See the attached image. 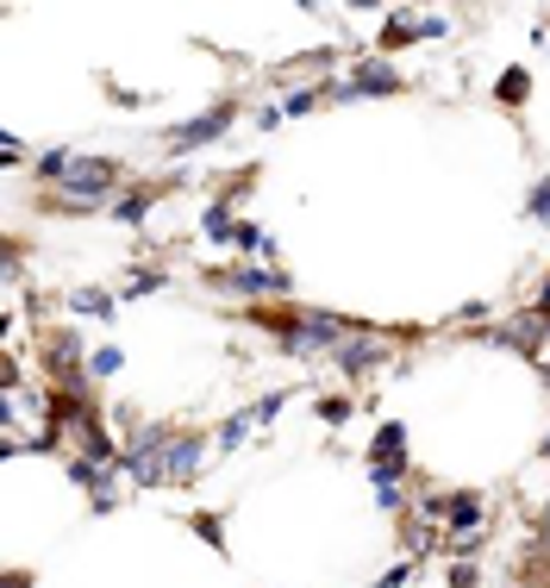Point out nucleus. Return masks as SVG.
I'll list each match as a JSON object with an SVG mask.
<instances>
[{
  "mask_svg": "<svg viewBox=\"0 0 550 588\" xmlns=\"http://www.w3.org/2000/svg\"><path fill=\"white\" fill-rule=\"evenodd\" d=\"M526 214H531V219H544V226H550V182H538V188L526 195Z\"/></svg>",
  "mask_w": 550,
  "mask_h": 588,
  "instance_id": "nucleus-20",
  "label": "nucleus"
},
{
  "mask_svg": "<svg viewBox=\"0 0 550 588\" xmlns=\"http://www.w3.org/2000/svg\"><path fill=\"white\" fill-rule=\"evenodd\" d=\"M319 420H351V394H326V401H319Z\"/></svg>",
  "mask_w": 550,
  "mask_h": 588,
  "instance_id": "nucleus-19",
  "label": "nucleus"
},
{
  "mask_svg": "<svg viewBox=\"0 0 550 588\" xmlns=\"http://www.w3.org/2000/svg\"><path fill=\"white\" fill-rule=\"evenodd\" d=\"M213 288L226 294H244V301H270V294H288V275L275 270H251V263H238V270H219Z\"/></svg>",
  "mask_w": 550,
  "mask_h": 588,
  "instance_id": "nucleus-4",
  "label": "nucleus"
},
{
  "mask_svg": "<svg viewBox=\"0 0 550 588\" xmlns=\"http://www.w3.org/2000/svg\"><path fill=\"white\" fill-rule=\"evenodd\" d=\"M494 95L507 100V107H519V100L531 95V76H526V69H507V76H501V88H494Z\"/></svg>",
  "mask_w": 550,
  "mask_h": 588,
  "instance_id": "nucleus-15",
  "label": "nucleus"
},
{
  "mask_svg": "<svg viewBox=\"0 0 550 588\" xmlns=\"http://www.w3.org/2000/svg\"><path fill=\"white\" fill-rule=\"evenodd\" d=\"M119 363H125V351H119V345H100L88 370H95V375H119Z\"/></svg>",
  "mask_w": 550,
  "mask_h": 588,
  "instance_id": "nucleus-18",
  "label": "nucleus"
},
{
  "mask_svg": "<svg viewBox=\"0 0 550 588\" xmlns=\"http://www.w3.org/2000/svg\"><path fill=\"white\" fill-rule=\"evenodd\" d=\"M119 188V163L107 157H76L69 163V176L57 182V195H51V207H63V214H88V207H107Z\"/></svg>",
  "mask_w": 550,
  "mask_h": 588,
  "instance_id": "nucleus-1",
  "label": "nucleus"
},
{
  "mask_svg": "<svg viewBox=\"0 0 550 588\" xmlns=\"http://www.w3.org/2000/svg\"><path fill=\"white\" fill-rule=\"evenodd\" d=\"M444 520H451V526L463 532V538H470V532H475V520H482V501H475V494H457L451 508H444Z\"/></svg>",
  "mask_w": 550,
  "mask_h": 588,
  "instance_id": "nucleus-11",
  "label": "nucleus"
},
{
  "mask_svg": "<svg viewBox=\"0 0 550 588\" xmlns=\"http://www.w3.org/2000/svg\"><path fill=\"white\" fill-rule=\"evenodd\" d=\"M69 163H76V151H38V182H63Z\"/></svg>",
  "mask_w": 550,
  "mask_h": 588,
  "instance_id": "nucleus-12",
  "label": "nucleus"
},
{
  "mask_svg": "<svg viewBox=\"0 0 550 588\" xmlns=\"http://www.w3.org/2000/svg\"><path fill=\"white\" fill-rule=\"evenodd\" d=\"M76 357H81V338L76 333H51V345H44V370H57L76 382Z\"/></svg>",
  "mask_w": 550,
  "mask_h": 588,
  "instance_id": "nucleus-9",
  "label": "nucleus"
},
{
  "mask_svg": "<svg viewBox=\"0 0 550 588\" xmlns=\"http://www.w3.org/2000/svg\"><path fill=\"white\" fill-rule=\"evenodd\" d=\"M400 457H407V426H400V420H388V426L375 432L370 464H400Z\"/></svg>",
  "mask_w": 550,
  "mask_h": 588,
  "instance_id": "nucleus-10",
  "label": "nucleus"
},
{
  "mask_svg": "<svg viewBox=\"0 0 550 588\" xmlns=\"http://www.w3.org/2000/svg\"><path fill=\"white\" fill-rule=\"evenodd\" d=\"M538 314H550V275H544V294H538Z\"/></svg>",
  "mask_w": 550,
  "mask_h": 588,
  "instance_id": "nucleus-21",
  "label": "nucleus"
},
{
  "mask_svg": "<svg viewBox=\"0 0 550 588\" xmlns=\"http://www.w3.org/2000/svg\"><path fill=\"white\" fill-rule=\"evenodd\" d=\"M256 426V413H238V420H226V426H219V445H226V451H232V445H244V432Z\"/></svg>",
  "mask_w": 550,
  "mask_h": 588,
  "instance_id": "nucleus-16",
  "label": "nucleus"
},
{
  "mask_svg": "<svg viewBox=\"0 0 550 588\" xmlns=\"http://www.w3.org/2000/svg\"><path fill=\"white\" fill-rule=\"evenodd\" d=\"M69 301H76V314H95V319L113 314V294H100V288H76Z\"/></svg>",
  "mask_w": 550,
  "mask_h": 588,
  "instance_id": "nucleus-13",
  "label": "nucleus"
},
{
  "mask_svg": "<svg viewBox=\"0 0 550 588\" xmlns=\"http://www.w3.org/2000/svg\"><path fill=\"white\" fill-rule=\"evenodd\" d=\"M151 200H157V188H138V195H119L113 200V214L119 219H144V214H151Z\"/></svg>",
  "mask_w": 550,
  "mask_h": 588,
  "instance_id": "nucleus-14",
  "label": "nucleus"
},
{
  "mask_svg": "<svg viewBox=\"0 0 550 588\" xmlns=\"http://www.w3.org/2000/svg\"><path fill=\"white\" fill-rule=\"evenodd\" d=\"M238 119L232 100H213L200 119H182L176 132H169V157H188V151H200V144H213V138H226V126Z\"/></svg>",
  "mask_w": 550,
  "mask_h": 588,
  "instance_id": "nucleus-3",
  "label": "nucleus"
},
{
  "mask_svg": "<svg viewBox=\"0 0 550 588\" xmlns=\"http://www.w3.org/2000/svg\"><path fill=\"white\" fill-rule=\"evenodd\" d=\"M370 482H375V508H388V513L407 508V489H400V464H370Z\"/></svg>",
  "mask_w": 550,
  "mask_h": 588,
  "instance_id": "nucleus-8",
  "label": "nucleus"
},
{
  "mask_svg": "<svg viewBox=\"0 0 550 588\" xmlns=\"http://www.w3.org/2000/svg\"><path fill=\"white\" fill-rule=\"evenodd\" d=\"M332 357H338V370H344V382H351V375L375 370V363L388 357V345H382V338H370V333H356V338H344Z\"/></svg>",
  "mask_w": 550,
  "mask_h": 588,
  "instance_id": "nucleus-6",
  "label": "nucleus"
},
{
  "mask_svg": "<svg viewBox=\"0 0 550 588\" xmlns=\"http://www.w3.org/2000/svg\"><path fill=\"white\" fill-rule=\"evenodd\" d=\"M200 457H207V438H200V432H176L169 451H163V476H169V482H188V476L200 470Z\"/></svg>",
  "mask_w": 550,
  "mask_h": 588,
  "instance_id": "nucleus-5",
  "label": "nucleus"
},
{
  "mask_svg": "<svg viewBox=\"0 0 550 588\" xmlns=\"http://www.w3.org/2000/svg\"><path fill=\"white\" fill-rule=\"evenodd\" d=\"M400 88H407V81H400V69H394V63H382V57H370V63H356L344 81H332V88H326V100H344V107H351V100L400 95Z\"/></svg>",
  "mask_w": 550,
  "mask_h": 588,
  "instance_id": "nucleus-2",
  "label": "nucleus"
},
{
  "mask_svg": "<svg viewBox=\"0 0 550 588\" xmlns=\"http://www.w3.org/2000/svg\"><path fill=\"white\" fill-rule=\"evenodd\" d=\"M69 482L95 494V508H107V501H113V482H119V464H95V457H81V464H69Z\"/></svg>",
  "mask_w": 550,
  "mask_h": 588,
  "instance_id": "nucleus-7",
  "label": "nucleus"
},
{
  "mask_svg": "<svg viewBox=\"0 0 550 588\" xmlns=\"http://www.w3.org/2000/svg\"><path fill=\"white\" fill-rule=\"evenodd\" d=\"M163 288V275L157 270H138L132 282H125V301H144V294H157Z\"/></svg>",
  "mask_w": 550,
  "mask_h": 588,
  "instance_id": "nucleus-17",
  "label": "nucleus"
}]
</instances>
